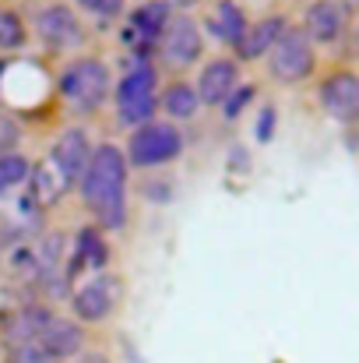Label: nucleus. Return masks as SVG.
<instances>
[{"instance_id": "15", "label": "nucleus", "mask_w": 359, "mask_h": 363, "mask_svg": "<svg viewBox=\"0 0 359 363\" xmlns=\"http://www.w3.org/2000/svg\"><path fill=\"white\" fill-rule=\"evenodd\" d=\"M50 318H53V314L42 311V307H21V311L7 314V318H4V339H7V346L39 342V335L46 332Z\"/></svg>"}, {"instance_id": "18", "label": "nucleus", "mask_w": 359, "mask_h": 363, "mask_svg": "<svg viewBox=\"0 0 359 363\" xmlns=\"http://www.w3.org/2000/svg\"><path fill=\"white\" fill-rule=\"evenodd\" d=\"M159 106H162L173 121H190V117L201 110V99H198V89H190L187 82H173V85L162 92Z\"/></svg>"}, {"instance_id": "11", "label": "nucleus", "mask_w": 359, "mask_h": 363, "mask_svg": "<svg viewBox=\"0 0 359 363\" xmlns=\"http://www.w3.org/2000/svg\"><path fill=\"white\" fill-rule=\"evenodd\" d=\"M237 89H239V64L237 60L219 57V60L205 64V71L198 74V99L208 103V106L226 103Z\"/></svg>"}, {"instance_id": "25", "label": "nucleus", "mask_w": 359, "mask_h": 363, "mask_svg": "<svg viewBox=\"0 0 359 363\" xmlns=\"http://www.w3.org/2000/svg\"><path fill=\"white\" fill-rule=\"evenodd\" d=\"M141 194L152 198V201H169L173 198V184L169 180H152V184H141Z\"/></svg>"}, {"instance_id": "8", "label": "nucleus", "mask_w": 359, "mask_h": 363, "mask_svg": "<svg viewBox=\"0 0 359 363\" xmlns=\"http://www.w3.org/2000/svg\"><path fill=\"white\" fill-rule=\"evenodd\" d=\"M117 307V289H113V279L110 275H99L92 282H85L81 289L71 293V311L78 318V325H96V321H106Z\"/></svg>"}, {"instance_id": "10", "label": "nucleus", "mask_w": 359, "mask_h": 363, "mask_svg": "<svg viewBox=\"0 0 359 363\" xmlns=\"http://www.w3.org/2000/svg\"><path fill=\"white\" fill-rule=\"evenodd\" d=\"M35 28H39V39L50 50H67V46L81 43V21H78V14L67 4L42 7L39 18H35Z\"/></svg>"}, {"instance_id": "3", "label": "nucleus", "mask_w": 359, "mask_h": 363, "mask_svg": "<svg viewBox=\"0 0 359 363\" xmlns=\"http://www.w3.org/2000/svg\"><path fill=\"white\" fill-rule=\"evenodd\" d=\"M183 152V134L173 127V123H144L130 134V145H127V166H137V169H155V166H166L173 162L176 155Z\"/></svg>"}, {"instance_id": "4", "label": "nucleus", "mask_w": 359, "mask_h": 363, "mask_svg": "<svg viewBox=\"0 0 359 363\" xmlns=\"http://www.w3.org/2000/svg\"><path fill=\"white\" fill-rule=\"evenodd\" d=\"M314 67H317V57H314L310 35L303 28H285V35L268 53V74L282 85H296V82L310 78Z\"/></svg>"}, {"instance_id": "20", "label": "nucleus", "mask_w": 359, "mask_h": 363, "mask_svg": "<svg viewBox=\"0 0 359 363\" xmlns=\"http://www.w3.org/2000/svg\"><path fill=\"white\" fill-rule=\"evenodd\" d=\"M28 173H32V162H28L25 155H7V152H0V191L21 184Z\"/></svg>"}, {"instance_id": "6", "label": "nucleus", "mask_w": 359, "mask_h": 363, "mask_svg": "<svg viewBox=\"0 0 359 363\" xmlns=\"http://www.w3.org/2000/svg\"><path fill=\"white\" fill-rule=\"evenodd\" d=\"M201 50H205V39H201L198 21L187 18V14H173L169 25H166V32L159 35L162 60L173 64V67H187V64H194L201 57Z\"/></svg>"}, {"instance_id": "12", "label": "nucleus", "mask_w": 359, "mask_h": 363, "mask_svg": "<svg viewBox=\"0 0 359 363\" xmlns=\"http://www.w3.org/2000/svg\"><path fill=\"white\" fill-rule=\"evenodd\" d=\"M39 346L57 360H74L78 353H85V328L78 325V321H71V318H50V325H46V332L39 335Z\"/></svg>"}, {"instance_id": "14", "label": "nucleus", "mask_w": 359, "mask_h": 363, "mask_svg": "<svg viewBox=\"0 0 359 363\" xmlns=\"http://www.w3.org/2000/svg\"><path fill=\"white\" fill-rule=\"evenodd\" d=\"M346 28V7L335 0H317L310 4L307 18H303V32L310 35V43H331L338 39Z\"/></svg>"}, {"instance_id": "22", "label": "nucleus", "mask_w": 359, "mask_h": 363, "mask_svg": "<svg viewBox=\"0 0 359 363\" xmlns=\"http://www.w3.org/2000/svg\"><path fill=\"white\" fill-rule=\"evenodd\" d=\"M7 363H53V357L39 342H25V346H11Z\"/></svg>"}, {"instance_id": "21", "label": "nucleus", "mask_w": 359, "mask_h": 363, "mask_svg": "<svg viewBox=\"0 0 359 363\" xmlns=\"http://www.w3.org/2000/svg\"><path fill=\"white\" fill-rule=\"evenodd\" d=\"M25 43V21L14 11H0V50H18Z\"/></svg>"}, {"instance_id": "5", "label": "nucleus", "mask_w": 359, "mask_h": 363, "mask_svg": "<svg viewBox=\"0 0 359 363\" xmlns=\"http://www.w3.org/2000/svg\"><path fill=\"white\" fill-rule=\"evenodd\" d=\"M117 110L127 123H152V113L159 110L155 99V71L152 67H137L130 74H123L117 82Z\"/></svg>"}, {"instance_id": "13", "label": "nucleus", "mask_w": 359, "mask_h": 363, "mask_svg": "<svg viewBox=\"0 0 359 363\" xmlns=\"http://www.w3.org/2000/svg\"><path fill=\"white\" fill-rule=\"evenodd\" d=\"M285 18L282 14H268V18H261V21H253L250 28H246V35H243V43L237 46V57L239 60H257V57H268L271 50H275V43L285 35Z\"/></svg>"}, {"instance_id": "26", "label": "nucleus", "mask_w": 359, "mask_h": 363, "mask_svg": "<svg viewBox=\"0 0 359 363\" xmlns=\"http://www.w3.org/2000/svg\"><path fill=\"white\" fill-rule=\"evenodd\" d=\"M275 134V106H264L257 117V141H271Z\"/></svg>"}, {"instance_id": "23", "label": "nucleus", "mask_w": 359, "mask_h": 363, "mask_svg": "<svg viewBox=\"0 0 359 363\" xmlns=\"http://www.w3.org/2000/svg\"><path fill=\"white\" fill-rule=\"evenodd\" d=\"M250 99H253V89H250V85H239L237 92L226 99V106H222V117H226V121H237L239 113L246 110V103H250Z\"/></svg>"}, {"instance_id": "27", "label": "nucleus", "mask_w": 359, "mask_h": 363, "mask_svg": "<svg viewBox=\"0 0 359 363\" xmlns=\"http://www.w3.org/2000/svg\"><path fill=\"white\" fill-rule=\"evenodd\" d=\"M74 363H110V357L106 353H78Z\"/></svg>"}, {"instance_id": "1", "label": "nucleus", "mask_w": 359, "mask_h": 363, "mask_svg": "<svg viewBox=\"0 0 359 363\" xmlns=\"http://www.w3.org/2000/svg\"><path fill=\"white\" fill-rule=\"evenodd\" d=\"M78 184L85 208L103 230H120L127 223V155L117 145H99Z\"/></svg>"}, {"instance_id": "9", "label": "nucleus", "mask_w": 359, "mask_h": 363, "mask_svg": "<svg viewBox=\"0 0 359 363\" xmlns=\"http://www.w3.org/2000/svg\"><path fill=\"white\" fill-rule=\"evenodd\" d=\"M92 145H89V134L81 127H71L60 134V141L53 145V169L60 173L64 184H78L89 169V159H92Z\"/></svg>"}, {"instance_id": "19", "label": "nucleus", "mask_w": 359, "mask_h": 363, "mask_svg": "<svg viewBox=\"0 0 359 363\" xmlns=\"http://www.w3.org/2000/svg\"><path fill=\"white\" fill-rule=\"evenodd\" d=\"M106 257H110V250H106L99 226H85L78 233V264H96L99 268V264H106Z\"/></svg>"}, {"instance_id": "7", "label": "nucleus", "mask_w": 359, "mask_h": 363, "mask_svg": "<svg viewBox=\"0 0 359 363\" xmlns=\"http://www.w3.org/2000/svg\"><path fill=\"white\" fill-rule=\"evenodd\" d=\"M321 106L331 121L356 123L359 121V74L353 71H335L321 85Z\"/></svg>"}, {"instance_id": "16", "label": "nucleus", "mask_w": 359, "mask_h": 363, "mask_svg": "<svg viewBox=\"0 0 359 363\" xmlns=\"http://www.w3.org/2000/svg\"><path fill=\"white\" fill-rule=\"evenodd\" d=\"M173 18V4L169 0H144L141 7L130 11V32H137L148 43H159V35L166 32Z\"/></svg>"}, {"instance_id": "2", "label": "nucleus", "mask_w": 359, "mask_h": 363, "mask_svg": "<svg viewBox=\"0 0 359 363\" xmlns=\"http://www.w3.org/2000/svg\"><path fill=\"white\" fill-rule=\"evenodd\" d=\"M60 92L74 110H96L110 92V67L96 57H78L60 71Z\"/></svg>"}, {"instance_id": "17", "label": "nucleus", "mask_w": 359, "mask_h": 363, "mask_svg": "<svg viewBox=\"0 0 359 363\" xmlns=\"http://www.w3.org/2000/svg\"><path fill=\"white\" fill-rule=\"evenodd\" d=\"M208 25H212V32H215L226 46H233V50L243 43V35H246V28H250L246 14L239 11V4H233V0H219V7H215V14L208 18Z\"/></svg>"}, {"instance_id": "28", "label": "nucleus", "mask_w": 359, "mask_h": 363, "mask_svg": "<svg viewBox=\"0 0 359 363\" xmlns=\"http://www.w3.org/2000/svg\"><path fill=\"white\" fill-rule=\"evenodd\" d=\"M180 4H198V0H180Z\"/></svg>"}, {"instance_id": "24", "label": "nucleus", "mask_w": 359, "mask_h": 363, "mask_svg": "<svg viewBox=\"0 0 359 363\" xmlns=\"http://www.w3.org/2000/svg\"><path fill=\"white\" fill-rule=\"evenodd\" d=\"M78 7H85V11H92L99 18H117L123 11V0H78Z\"/></svg>"}]
</instances>
